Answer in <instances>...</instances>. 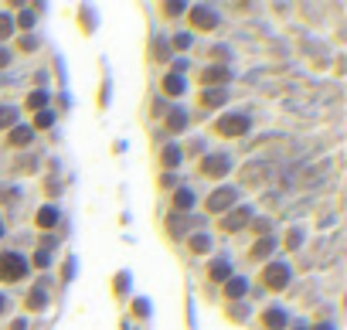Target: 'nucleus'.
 I'll use <instances>...</instances> for the list:
<instances>
[{"mask_svg": "<svg viewBox=\"0 0 347 330\" xmlns=\"http://www.w3.org/2000/svg\"><path fill=\"white\" fill-rule=\"evenodd\" d=\"M191 24L208 31V27H214V24H218V14L208 11V7H194V11H191Z\"/></svg>", "mask_w": 347, "mask_h": 330, "instance_id": "obj_6", "label": "nucleus"}, {"mask_svg": "<svg viewBox=\"0 0 347 330\" xmlns=\"http://www.w3.org/2000/svg\"><path fill=\"white\" fill-rule=\"evenodd\" d=\"M300 232H290V239H286V245H290V249H300Z\"/></svg>", "mask_w": 347, "mask_h": 330, "instance_id": "obj_28", "label": "nucleus"}, {"mask_svg": "<svg viewBox=\"0 0 347 330\" xmlns=\"http://www.w3.org/2000/svg\"><path fill=\"white\" fill-rule=\"evenodd\" d=\"M164 92H167V95H180V92H184V79H180V75H167V79H164Z\"/></svg>", "mask_w": 347, "mask_h": 330, "instance_id": "obj_12", "label": "nucleus"}, {"mask_svg": "<svg viewBox=\"0 0 347 330\" xmlns=\"http://www.w3.org/2000/svg\"><path fill=\"white\" fill-rule=\"evenodd\" d=\"M286 283H290V269H286L282 262H272V266H266V269H262V286H266L269 293H279V289H286Z\"/></svg>", "mask_w": 347, "mask_h": 330, "instance_id": "obj_2", "label": "nucleus"}, {"mask_svg": "<svg viewBox=\"0 0 347 330\" xmlns=\"http://www.w3.org/2000/svg\"><path fill=\"white\" fill-rule=\"evenodd\" d=\"M191 205H194V194H191V191H177V194H174V208H177V211H187Z\"/></svg>", "mask_w": 347, "mask_h": 330, "instance_id": "obj_14", "label": "nucleus"}, {"mask_svg": "<svg viewBox=\"0 0 347 330\" xmlns=\"http://www.w3.org/2000/svg\"><path fill=\"white\" fill-rule=\"evenodd\" d=\"M14 119H17V113L7 109V106H0V129H4V126H14Z\"/></svg>", "mask_w": 347, "mask_h": 330, "instance_id": "obj_20", "label": "nucleus"}, {"mask_svg": "<svg viewBox=\"0 0 347 330\" xmlns=\"http://www.w3.org/2000/svg\"><path fill=\"white\" fill-rule=\"evenodd\" d=\"M24 273H27V262L17 252H4L0 255V279L4 283H17V279H24Z\"/></svg>", "mask_w": 347, "mask_h": 330, "instance_id": "obj_1", "label": "nucleus"}, {"mask_svg": "<svg viewBox=\"0 0 347 330\" xmlns=\"http://www.w3.org/2000/svg\"><path fill=\"white\" fill-rule=\"evenodd\" d=\"M184 126H187V113H184V109H174V113L167 116V129H174V133H180Z\"/></svg>", "mask_w": 347, "mask_h": 330, "instance_id": "obj_10", "label": "nucleus"}, {"mask_svg": "<svg viewBox=\"0 0 347 330\" xmlns=\"http://www.w3.org/2000/svg\"><path fill=\"white\" fill-rule=\"evenodd\" d=\"M235 187H222V191H214L211 197H208V211H225L228 205H235Z\"/></svg>", "mask_w": 347, "mask_h": 330, "instance_id": "obj_4", "label": "nucleus"}, {"mask_svg": "<svg viewBox=\"0 0 347 330\" xmlns=\"http://www.w3.org/2000/svg\"><path fill=\"white\" fill-rule=\"evenodd\" d=\"M218 133L222 137H242V133H248V116L242 113H228L218 119Z\"/></svg>", "mask_w": 347, "mask_h": 330, "instance_id": "obj_3", "label": "nucleus"}, {"mask_svg": "<svg viewBox=\"0 0 347 330\" xmlns=\"http://www.w3.org/2000/svg\"><path fill=\"white\" fill-rule=\"evenodd\" d=\"M0 310H4V300H0Z\"/></svg>", "mask_w": 347, "mask_h": 330, "instance_id": "obj_31", "label": "nucleus"}, {"mask_svg": "<svg viewBox=\"0 0 347 330\" xmlns=\"http://www.w3.org/2000/svg\"><path fill=\"white\" fill-rule=\"evenodd\" d=\"M272 252V239H259L256 249H252V255H269Z\"/></svg>", "mask_w": 347, "mask_h": 330, "instance_id": "obj_21", "label": "nucleus"}, {"mask_svg": "<svg viewBox=\"0 0 347 330\" xmlns=\"http://www.w3.org/2000/svg\"><path fill=\"white\" fill-rule=\"evenodd\" d=\"M201 171L211 174V177H225V171H228V157H222V153L204 157V160H201Z\"/></svg>", "mask_w": 347, "mask_h": 330, "instance_id": "obj_5", "label": "nucleus"}, {"mask_svg": "<svg viewBox=\"0 0 347 330\" xmlns=\"http://www.w3.org/2000/svg\"><path fill=\"white\" fill-rule=\"evenodd\" d=\"M17 24H21V27H31V24H34V14H31V11H24L21 17H17Z\"/></svg>", "mask_w": 347, "mask_h": 330, "instance_id": "obj_27", "label": "nucleus"}, {"mask_svg": "<svg viewBox=\"0 0 347 330\" xmlns=\"http://www.w3.org/2000/svg\"><path fill=\"white\" fill-rule=\"evenodd\" d=\"M248 218H252V211H248V208H235V211L222 221V228H225V232H235V228L248 225Z\"/></svg>", "mask_w": 347, "mask_h": 330, "instance_id": "obj_7", "label": "nucleus"}, {"mask_svg": "<svg viewBox=\"0 0 347 330\" xmlns=\"http://www.w3.org/2000/svg\"><path fill=\"white\" fill-rule=\"evenodd\" d=\"M211 279H232V269H228V262H214V266H211Z\"/></svg>", "mask_w": 347, "mask_h": 330, "instance_id": "obj_18", "label": "nucleus"}, {"mask_svg": "<svg viewBox=\"0 0 347 330\" xmlns=\"http://www.w3.org/2000/svg\"><path fill=\"white\" fill-rule=\"evenodd\" d=\"M225 99H228V95H225L222 89H208V92H201V106H208V109H211V106H222Z\"/></svg>", "mask_w": 347, "mask_h": 330, "instance_id": "obj_9", "label": "nucleus"}, {"mask_svg": "<svg viewBox=\"0 0 347 330\" xmlns=\"http://www.w3.org/2000/svg\"><path fill=\"white\" fill-rule=\"evenodd\" d=\"M34 266H48V252H45V249H41L38 255H34Z\"/></svg>", "mask_w": 347, "mask_h": 330, "instance_id": "obj_29", "label": "nucleus"}, {"mask_svg": "<svg viewBox=\"0 0 347 330\" xmlns=\"http://www.w3.org/2000/svg\"><path fill=\"white\" fill-rule=\"evenodd\" d=\"M11 143H14V147L31 143V126H17V129H11Z\"/></svg>", "mask_w": 347, "mask_h": 330, "instance_id": "obj_11", "label": "nucleus"}, {"mask_svg": "<svg viewBox=\"0 0 347 330\" xmlns=\"http://www.w3.org/2000/svg\"><path fill=\"white\" fill-rule=\"evenodd\" d=\"M7 35H11V17H4V14H0V41H4Z\"/></svg>", "mask_w": 347, "mask_h": 330, "instance_id": "obj_26", "label": "nucleus"}, {"mask_svg": "<svg viewBox=\"0 0 347 330\" xmlns=\"http://www.w3.org/2000/svg\"><path fill=\"white\" fill-rule=\"evenodd\" d=\"M7 61H11V55H7V51H4V48H0V69H4V65H7Z\"/></svg>", "mask_w": 347, "mask_h": 330, "instance_id": "obj_30", "label": "nucleus"}, {"mask_svg": "<svg viewBox=\"0 0 347 330\" xmlns=\"http://www.w3.org/2000/svg\"><path fill=\"white\" fill-rule=\"evenodd\" d=\"M0 232H4V228H0Z\"/></svg>", "mask_w": 347, "mask_h": 330, "instance_id": "obj_32", "label": "nucleus"}, {"mask_svg": "<svg viewBox=\"0 0 347 330\" xmlns=\"http://www.w3.org/2000/svg\"><path fill=\"white\" fill-rule=\"evenodd\" d=\"M174 48L187 51V48H191V35H177V38H174Z\"/></svg>", "mask_w": 347, "mask_h": 330, "instance_id": "obj_25", "label": "nucleus"}, {"mask_svg": "<svg viewBox=\"0 0 347 330\" xmlns=\"http://www.w3.org/2000/svg\"><path fill=\"white\" fill-rule=\"evenodd\" d=\"M48 103V92H41V89H38V92H31V95H27V106H31V109H41V106H45Z\"/></svg>", "mask_w": 347, "mask_h": 330, "instance_id": "obj_19", "label": "nucleus"}, {"mask_svg": "<svg viewBox=\"0 0 347 330\" xmlns=\"http://www.w3.org/2000/svg\"><path fill=\"white\" fill-rule=\"evenodd\" d=\"M177 160H180V150L177 147H167V150H164V163H167V167H174Z\"/></svg>", "mask_w": 347, "mask_h": 330, "instance_id": "obj_22", "label": "nucleus"}, {"mask_svg": "<svg viewBox=\"0 0 347 330\" xmlns=\"http://www.w3.org/2000/svg\"><path fill=\"white\" fill-rule=\"evenodd\" d=\"M262 323H266L269 330H282L286 327V313H282V310H266V313H262Z\"/></svg>", "mask_w": 347, "mask_h": 330, "instance_id": "obj_8", "label": "nucleus"}, {"mask_svg": "<svg viewBox=\"0 0 347 330\" xmlns=\"http://www.w3.org/2000/svg\"><path fill=\"white\" fill-rule=\"evenodd\" d=\"M51 119H55L51 113H38V116H34V126H38V129H48V126H51Z\"/></svg>", "mask_w": 347, "mask_h": 330, "instance_id": "obj_23", "label": "nucleus"}, {"mask_svg": "<svg viewBox=\"0 0 347 330\" xmlns=\"http://www.w3.org/2000/svg\"><path fill=\"white\" fill-rule=\"evenodd\" d=\"M45 289H48V286H34V293L27 296V307H31V310L45 307Z\"/></svg>", "mask_w": 347, "mask_h": 330, "instance_id": "obj_16", "label": "nucleus"}, {"mask_svg": "<svg viewBox=\"0 0 347 330\" xmlns=\"http://www.w3.org/2000/svg\"><path fill=\"white\" fill-rule=\"evenodd\" d=\"M55 221H58V211H55V208H41V211H38V225H41V228H51Z\"/></svg>", "mask_w": 347, "mask_h": 330, "instance_id": "obj_13", "label": "nucleus"}, {"mask_svg": "<svg viewBox=\"0 0 347 330\" xmlns=\"http://www.w3.org/2000/svg\"><path fill=\"white\" fill-rule=\"evenodd\" d=\"M191 249H194V252H208V239H204V235L191 239Z\"/></svg>", "mask_w": 347, "mask_h": 330, "instance_id": "obj_24", "label": "nucleus"}, {"mask_svg": "<svg viewBox=\"0 0 347 330\" xmlns=\"http://www.w3.org/2000/svg\"><path fill=\"white\" fill-rule=\"evenodd\" d=\"M228 79V72L225 69H208V72H201V82L204 85H211V82H225Z\"/></svg>", "mask_w": 347, "mask_h": 330, "instance_id": "obj_15", "label": "nucleus"}, {"mask_svg": "<svg viewBox=\"0 0 347 330\" xmlns=\"http://www.w3.org/2000/svg\"><path fill=\"white\" fill-rule=\"evenodd\" d=\"M225 293L232 296V300H235V296H245V279H228V286H225Z\"/></svg>", "mask_w": 347, "mask_h": 330, "instance_id": "obj_17", "label": "nucleus"}]
</instances>
